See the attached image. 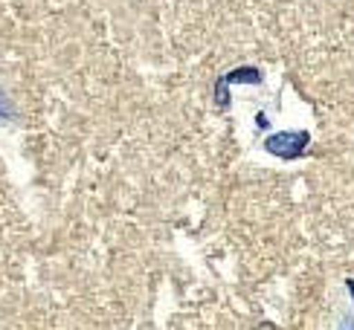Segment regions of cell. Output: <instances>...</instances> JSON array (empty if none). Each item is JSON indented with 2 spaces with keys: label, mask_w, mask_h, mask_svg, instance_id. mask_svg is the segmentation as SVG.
I'll return each mask as SVG.
<instances>
[{
  "label": "cell",
  "mask_w": 354,
  "mask_h": 330,
  "mask_svg": "<svg viewBox=\"0 0 354 330\" xmlns=\"http://www.w3.org/2000/svg\"><path fill=\"white\" fill-rule=\"evenodd\" d=\"M308 142H311V133L308 130H282V133H273V137L264 142V148L276 157L290 159V157H302Z\"/></svg>",
  "instance_id": "obj_1"
},
{
  "label": "cell",
  "mask_w": 354,
  "mask_h": 330,
  "mask_svg": "<svg viewBox=\"0 0 354 330\" xmlns=\"http://www.w3.org/2000/svg\"><path fill=\"white\" fill-rule=\"evenodd\" d=\"M340 330H354V319H346V322H343V327H340Z\"/></svg>",
  "instance_id": "obj_2"
},
{
  "label": "cell",
  "mask_w": 354,
  "mask_h": 330,
  "mask_svg": "<svg viewBox=\"0 0 354 330\" xmlns=\"http://www.w3.org/2000/svg\"><path fill=\"white\" fill-rule=\"evenodd\" d=\"M348 290H354V281H348ZM351 298H354V293H351Z\"/></svg>",
  "instance_id": "obj_3"
}]
</instances>
